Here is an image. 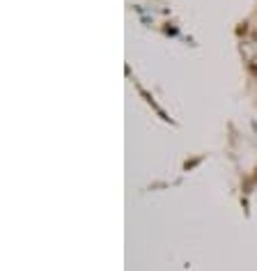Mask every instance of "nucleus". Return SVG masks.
I'll list each match as a JSON object with an SVG mask.
<instances>
[{
    "mask_svg": "<svg viewBox=\"0 0 257 271\" xmlns=\"http://www.w3.org/2000/svg\"><path fill=\"white\" fill-rule=\"evenodd\" d=\"M252 39H255V42H257V32H255V35H252Z\"/></svg>",
    "mask_w": 257,
    "mask_h": 271,
    "instance_id": "nucleus-1",
    "label": "nucleus"
}]
</instances>
